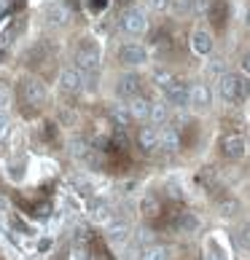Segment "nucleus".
I'll return each instance as SVG.
<instances>
[{
  "mask_svg": "<svg viewBox=\"0 0 250 260\" xmlns=\"http://www.w3.org/2000/svg\"><path fill=\"white\" fill-rule=\"evenodd\" d=\"M202 260H224V255H220V249L215 247V242H210L205 247V252H202Z\"/></svg>",
  "mask_w": 250,
  "mask_h": 260,
  "instance_id": "24",
  "label": "nucleus"
},
{
  "mask_svg": "<svg viewBox=\"0 0 250 260\" xmlns=\"http://www.w3.org/2000/svg\"><path fill=\"white\" fill-rule=\"evenodd\" d=\"M220 153L229 158V161H239L245 158L247 153V145H245V137L242 134H226L224 140H220Z\"/></svg>",
  "mask_w": 250,
  "mask_h": 260,
  "instance_id": "11",
  "label": "nucleus"
},
{
  "mask_svg": "<svg viewBox=\"0 0 250 260\" xmlns=\"http://www.w3.org/2000/svg\"><path fill=\"white\" fill-rule=\"evenodd\" d=\"M6 134H8V118H6V115H0V140H3Z\"/></svg>",
  "mask_w": 250,
  "mask_h": 260,
  "instance_id": "31",
  "label": "nucleus"
},
{
  "mask_svg": "<svg viewBox=\"0 0 250 260\" xmlns=\"http://www.w3.org/2000/svg\"><path fill=\"white\" fill-rule=\"evenodd\" d=\"M108 8V0H89V11L92 14H100V11H105Z\"/></svg>",
  "mask_w": 250,
  "mask_h": 260,
  "instance_id": "30",
  "label": "nucleus"
},
{
  "mask_svg": "<svg viewBox=\"0 0 250 260\" xmlns=\"http://www.w3.org/2000/svg\"><path fill=\"white\" fill-rule=\"evenodd\" d=\"M215 49V41H213V32L207 30V27H197L194 32H191V51H194L197 56H207L213 54Z\"/></svg>",
  "mask_w": 250,
  "mask_h": 260,
  "instance_id": "10",
  "label": "nucleus"
},
{
  "mask_svg": "<svg viewBox=\"0 0 250 260\" xmlns=\"http://www.w3.org/2000/svg\"><path fill=\"white\" fill-rule=\"evenodd\" d=\"M237 207H239V204H237V199H229V201H224V204H220V215H226V217H229V215H234Z\"/></svg>",
  "mask_w": 250,
  "mask_h": 260,
  "instance_id": "27",
  "label": "nucleus"
},
{
  "mask_svg": "<svg viewBox=\"0 0 250 260\" xmlns=\"http://www.w3.org/2000/svg\"><path fill=\"white\" fill-rule=\"evenodd\" d=\"M245 24H247V30H250V8H247V14H245Z\"/></svg>",
  "mask_w": 250,
  "mask_h": 260,
  "instance_id": "35",
  "label": "nucleus"
},
{
  "mask_svg": "<svg viewBox=\"0 0 250 260\" xmlns=\"http://www.w3.org/2000/svg\"><path fill=\"white\" fill-rule=\"evenodd\" d=\"M180 148H183V142H180V132L175 126H164L159 129V150L170 153V156H175V153H180Z\"/></svg>",
  "mask_w": 250,
  "mask_h": 260,
  "instance_id": "12",
  "label": "nucleus"
},
{
  "mask_svg": "<svg viewBox=\"0 0 250 260\" xmlns=\"http://www.w3.org/2000/svg\"><path fill=\"white\" fill-rule=\"evenodd\" d=\"M108 242L113 247H124L129 242V225L127 223H110L108 228Z\"/></svg>",
  "mask_w": 250,
  "mask_h": 260,
  "instance_id": "18",
  "label": "nucleus"
},
{
  "mask_svg": "<svg viewBox=\"0 0 250 260\" xmlns=\"http://www.w3.org/2000/svg\"><path fill=\"white\" fill-rule=\"evenodd\" d=\"M86 83H89V78H86L78 67H65L60 73V89L65 94H81L86 89Z\"/></svg>",
  "mask_w": 250,
  "mask_h": 260,
  "instance_id": "7",
  "label": "nucleus"
},
{
  "mask_svg": "<svg viewBox=\"0 0 250 260\" xmlns=\"http://www.w3.org/2000/svg\"><path fill=\"white\" fill-rule=\"evenodd\" d=\"M110 118L116 121V126H124V129H127L129 123L134 121V118H132L129 105H113V108H110Z\"/></svg>",
  "mask_w": 250,
  "mask_h": 260,
  "instance_id": "19",
  "label": "nucleus"
},
{
  "mask_svg": "<svg viewBox=\"0 0 250 260\" xmlns=\"http://www.w3.org/2000/svg\"><path fill=\"white\" fill-rule=\"evenodd\" d=\"M175 16H186V14H194V0H175L170 6Z\"/></svg>",
  "mask_w": 250,
  "mask_h": 260,
  "instance_id": "23",
  "label": "nucleus"
},
{
  "mask_svg": "<svg viewBox=\"0 0 250 260\" xmlns=\"http://www.w3.org/2000/svg\"><path fill=\"white\" fill-rule=\"evenodd\" d=\"M172 228L178 231V234H194V231L199 228V217L194 215V212H178L175 220H172Z\"/></svg>",
  "mask_w": 250,
  "mask_h": 260,
  "instance_id": "15",
  "label": "nucleus"
},
{
  "mask_svg": "<svg viewBox=\"0 0 250 260\" xmlns=\"http://www.w3.org/2000/svg\"><path fill=\"white\" fill-rule=\"evenodd\" d=\"M148 121L153 123V126H167V123H170V110H167V105H164V102H156V105H153Z\"/></svg>",
  "mask_w": 250,
  "mask_h": 260,
  "instance_id": "21",
  "label": "nucleus"
},
{
  "mask_svg": "<svg viewBox=\"0 0 250 260\" xmlns=\"http://www.w3.org/2000/svg\"><path fill=\"white\" fill-rule=\"evenodd\" d=\"M210 11V0H194V14L202 16V14H207Z\"/></svg>",
  "mask_w": 250,
  "mask_h": 260,
  "instance_id": "29",
  "label": "nucleus"
},
{
  "mask_svg": "<svg viewBox=\"0 0 250 260\" xmlns=\"http://www.w3.org/2000/svg\"><path fill=\"white\" fill-rule=\"evenodd\" d=\"M116 56L124 67H143L148 62V49H143L140 43H124V46H119Z\"/></svg>",
  "mask_w": 250,
  "mask_h": 260,
  "instance_id": "6",
  "label": "nucleus"
},
{
  "mask_svg": "<svg viewBox=\"0 0 250 260\" xmlns=\"http://www.w3.org/2000/svg\"><path fill=\"white\" fill-rule=\"evenodd\" d=\"M116 94L124 100H134L143 94V78L137 73H124L121 78L116 81Z\"/></svg>",
  "mask_w": 250,
  "mask_h": 260,
  "instance_id": "9",
  "label": "nucleus"
},
{
  "mask_svg": "<svg viewBox=\"0 0 250 260\" xmlns=\"http://www.w3.org/2000/svg\"><path fill=\"white\" fill-rule=\"evenodd\" d=\"M92 217L97 220V223H110V207L105 204V201H94L92 204Z\"/></svg>",
  "mask_w": 250,
  "mask_h": 260,
  "instance_id": "22",
  "label": "nucleus"
},
{
  "mask_svg": "<svg viewBox=\"0 0 250 260\" xmlns=\"http://www.w3.org/2000/svg\"><path fill=\"white\" fill-rule=\"evenodd\" d=\"M161 97L170 108H188V97H191V86H186V81L172 78L167 86H161Z\"/></svg>",
  "mask_w": 250,
  "mask_h": 260,
  "instance_id": "5",
  "label": "nucleus"
},
{
  "mask_svg": "<svg viewBox=\"0 0 250 260\" xmlns=\"http://www.w3.org/2000/svg\"><path fill=\"white\" fill-rule=\"evenodd\" d=\"M19 100H22L27 108L33 110H41L46 100H49V91H46V86L41 78H33V75H24L22 81H19Z\"/></svg>",
  "mask_w": 250,
  "mask_h": 260,
  "instance_id": "3",
  "label": "nucleus"
},
{
  "mask_svg": "<svg viewBox=\"0 0 250 260\" xmlns=\"http://www.w3.org/2000/svg\"><path fill=\"white\" fill-rule=\"evenodd\" d=\"M137 148L143 153L159 150V129L156 126H140V132H137Z\"/></svg>",
  "mask_w": 250,
  "mask_h": 260,
  "instance_id": "13",
  "label": "nucleus"
},
{
  "mask_svg": "<svg viewBox=\"0 0 250 260\" xmlns=\"http://www.w3.org/2000/svg\"><path fill=\"white\" fill-rule=\"evenodd\" d=\"M161 212H164V204L159 201V196L146 193V196L140 199V215L146 217V220H156V217H161Z\"/></svg>",
  "mask_w": 250,
  "mask_h": 260,
  "instance_id": "14",
  "label": "nucleus"
},
{
  "mask_svg": "<svg viewBox=\"0 0 250 260\" xmlns=\"http://www.w3.org/2000/svg\"><path fill=\"white\" fill-rule=\"evenodd\" d=\"M218 97L232 108L245 105L250 97V78L245 73H220L218 75Z\"/></svg>",
  "mask_w": 250,
  "mask_h": 260,
  "instance_id": "1",
  "label": "nucleus"
},
{
  "mask_svg": "<svg viewBox=\"0 0 250 260\" xmlns=\"http://www.w3.org/2000/svg\"><path fill=\"white\" fill-rule=\"evenodd\" d=\"M140 260H172V252H170V247H164V244H151V247L143 249Z\"/></svg>",
  "mask_w": 250,
  "mask_h": 260,
  "instance_id": "20",
  "label": "nucleus"
},
{
  "mask_svg": "<svg viewBox=\"0 0 250 260\" xmlns=\"http://www.w3.org/2000/svg\"><path fill=\"white\" fill-rule=\"evenodd\" d=\"M188 108L197 115H205L213 108V91L207 89L205 83H194L191 86V97H188Z\"/></svg>",
  "mask_w": 250,
  "mask_h": 260,
  "instance_id": "8",
  "label": "nucleus"
},
{
  "mask_svg": "<svg viewBox=\"0 0 250 260\" xmlns=\"http://www.w3.org/2000/svg\"><path fill=\"white\" fill-rule=\"evenodd\" d=\"M242 73H245V75H250V51L242 56Z\"/></svg>",
  "mask_w": 250,
  "mask_h": 260,
  "instance_id": "33",
  "label": "nucleus"
},
{
  "mask_svg": "<svg viewBox=\"0 0 250 260\" xmlns=\"http://www.w3.org/2000/svg\"><path fill=\"white\" fill-rule=\"evenodd\" d=\"M210 70L220 75V59H213V62H210Z\"/></svg>",
  "mask_w": 250,
  "mask_h": 260,
  "instance_id": "34",
  "label": "nucleus"
},
{
  "mask_svg": "<svg viewBox=\"0 0 250 260\" xmlns=\"http://www.w3.org/2000/svg\"><path fill=\"white\" fill-rule=\"evenodd\" d=\"M67 19H70V8L62 6V3H54L49 11H46V22H49L51 27H65Z\"/></svg>",
  "mask_w": 250,
  "mask_h": 260,
  "instance_id": "17",
  "label": "nucleus"
},
{
  "mask_svg": "<svg viewBox=\"0 0 250 260\" xmlns=\"http://www.w3.org/2000/svg\"><path fill=\"white\" fill-rule=\"evenodd\" d=\"M170 196L172 199H183V193H180V188L175 185V182H170Z\"/></svg>",
  "mask_w": 250,
  "mask_h": 260,
  "instance_id": "32",
  "label": "nucleus"
},
{
  "mask_svg": "<svg viewBox=\"0 0 250 260\" xmlns=\"http://www.w3.org/2000/svg\"><path fill=\"white\" fill-rule=\"evenodd\" d=\"M129 110H132V118L134 121H148L151 118V110H153V102L140 94V97L129 100Z\"/></svg>",
  "mask_w": 250,
  "mask_h": 260,
  "instance_id": "16",
  "label": "nucleus"
},
{
  "mask_svg": "<svg viewBox=\"0 0 250 260\" xmlns=\"http://www.w3.org/2000/svg\"><path fill=\"white\" fill-rule=\"evenodd\" d=\"M239 244H242L245 252H250V225H245L242 231H239Z\"/></svg>",
  "mask_w": 250,
  "mask_h": 260,
  "instance_id": "28",
  "label": "nucleus"
},
{
  "mask_svg": "<svg viewBox=\"0 0 250 260\" xmlns=\"http://www.w3.org/2000/svg\"><path fill=\"white\" fill-rule=\"evenodd\" d=\"M100 62H102V51L97 41H92V38H84L81 46L75 49V67L86 75V78H94V75L100 73Z\"/></svg>",
  "mask_w": 250,
  "mask_h": 260,
  "instance_id": "2",
  "label": "nucleus"
},
{
  "mask_svg": "<svg viewBox=\"0 0 250 260\" xmlns=\"http://www.w3.org/2000/svg\"><path fill=\"white\" fill-rule=\"evenodd\" d=\"M170 0H148V8L151 11H156V14H164V11H170Z\"/></svg>",
  "mask_w": 250,
  "mask_h": 260,
  "instance_id": "26",
  "label": "nucleus"
},
{
  "mask_svg": "<svg viewBox=\"0 0 250 260\" xmlns=\"http://www.w3.org/2000/svg\"><path fill=\"white\" fill-rule=\"evenodd\" d=\"M170 81H172V75L167 70H161V67H159V70H153V83H156L159 89H161V86H167Z\"/></svg>",
  "mask_w": 250,
  "mask_h": 260,
  "instance_id": "25",
  "label": "nucleus"
},
{
  "mask_svg": "<svg viewBox=\"0 0 250 260\" xmlns=\"http://www.w3.org/2000/svg\"><path fill=\"white\" fill-rule=\"evenodd\" d=\"M121 30L132 38H143L148 32V14L137 6H129L127 11L121 14Z\"/></svg>",
  "mask_w": 250,
  "mask_h": 260,
  "instance_id": "4",
  "label": "nucleus"
}]
</instances>
